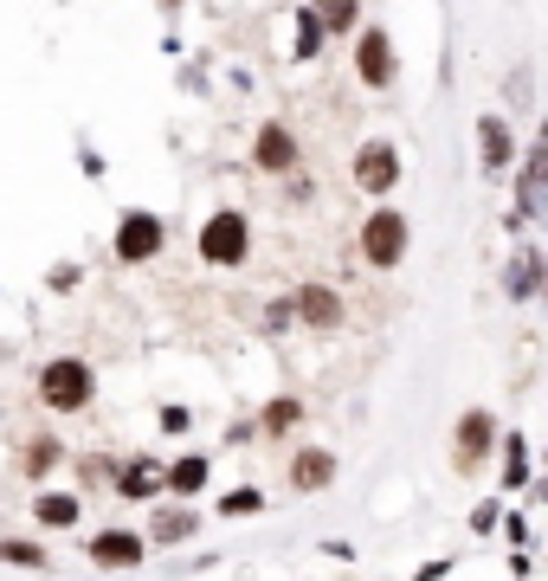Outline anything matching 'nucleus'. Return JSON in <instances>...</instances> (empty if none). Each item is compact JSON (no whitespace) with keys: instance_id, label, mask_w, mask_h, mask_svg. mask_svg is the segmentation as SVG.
I'll use <instances>...</instances> for the list:
<instances>
[{"instance_id":"1","label":"nucleus","mask_w":548,"mask_h":581,"mask_svg":"<svg viewBox=\"0 0 548 581\" xmlns=\"http://www.w3.org/2000/svg\"><path fill=\"white\" fill-rule=\"evenodd\" d=\"M355 259L368 265V272H401L413 259V220L407 208H394V201H374L361 226H355Z\"/></svg>"},{"instance_id":"2","label":"nucleus","mask_w":548,"mask_h":581,"mask_svg":"<svg viewBox=\"0 0 548 581\" xmlns=\"http://www.w3.org/2000/svg\"><path fill=\"white\" fill-rule=\"evenodd\" d=\"M194 259L206 272H246L252 265V214L246 208H213L194 233Z\"/></svg>"},{"instance_id":"3","label":"nucleus","mask_w":548,"mask_h":581,"mask_svg":"<svg viewBox=\"0 0 548 581\" xmlns=\"http://www.w3.org/2000/svg\"><path fill=\"white\" fill-rule=\"evenodd\" d=\"M33 394H39L46 414H91V401H97V368L84 363V356H46L39 375H33Z\"/></svg>"},{"instance_id":"4","label":"nucleus","mask_w":548,"mask_h":581,"mask_svg":"<svg viewBox=\"0 0 548 581\" xmlns=\"http://www.w3.org/2000/svg\"><path fill=\"white\" fill-rule=\"evenodd\" d=\"M401 175H407V155H401L394 137H368V143L348 155V181H355L361 201H394Z\"/></svg>"},{"instance_id":"5","label":"nucleus","mask_w":548,"mask_h":581,"mask_svg":"<svg viewBox=\"0 0 548 581\" xmlns=\"http://www.w3.org/2000/svg\"><path fill=\"white\" fill-rule=\"evenodd\" d=\"M348 59H355V84L374 91V97H388V91L401 84V46H394V33H388L381 20H368V26L348 39Z\"/></svg>"},{"instance_id":"6","label":"nucleus","mask_w":548,"mask_h":581,"mask_svg":"<svg viewBox=\"0 0 548 581\" xmlns=\"http://www.w3.org/2000/svg\"><path fill=\"white\" fill-rule=\"evenodd\" d=\"M490 452H503V427L490 407H465L458 427H452V472L458 478H484L490 472Z\"/></svg>"},{"instance_id":"7","label":"nucleus","mask_w":548,"mask_h":581,"mask_svg":"<svg viewBox=\"0 0 548 581\" xmlns=\"http://www.w3.org/2000/svg\"><path fill=\"white\" fill-rule=\"evenodd\" d=\"M168 252V220L155 208H123L117 233H110V259L117 265H155Z\"/></svg>"},{"instance_id":"8","label":"nucleus","mask_w":548,"mask_h":581,"mask_svg":"<svg viewBox=\"0 0 548 581\" xmlns=\"http://www.w3.org/2000/svg\"><path fill=\"white\" fill-rule=\"evenodd\" d=\"M252 168L259 175H272V181H290L297 168H303V143H297V130L284 123V117H265L259 130H252Z\"/></svg>"},{"instance_id":"9","label":"nucleus","mask_w":548,"mask_h":581,"mask_svg":"<svg viewBox=\"0 0 548 581\" xmlns=\"http://www.w3.org/2000/svg\"><path fill=\"white\" fill-rule=\"evenodd\" d=\"M148 549H155L148 530H130V523H104V530L84 536V562L91 569H142Z\"/></svg>"},{"instance_id":"10","label":"nucleus","mask_w":548,"mask_h":581,"mask_svg":"<svg viewBox=\"0 0 548 581\" xmlns=\"http://www.w3.org/2000/svg\"><path fill=\"white\" fill-rule=\"evenodd\" d=\"M516 226L523 220H548V117H543V137L523 149V162H516Z\"/></svg>"},{"instance_id":"11","label":"nucleus","mask_w":548,"mask_h":581,"mask_svg":"<svg viewBox=\"0 0 548 581\" xmlns=\"http://www.w3.org/2000/svg\"><path fill=\"white\" fill-rule=\"evenodd\" d=\"M516 162H523V143H516L510 117L503 110H484L478 117V175L484 181H503V175H516Z\"/></svg>"},{"instance_id":"12","label":"nucleus","mask_w":548,"mask_h":581,"mask_svg":"<svg viewBox=\"0 0 548 581\" xmlns=\"http://www.w3.org/2000/svg\"><path fill=\"white\" fill-rule=\"evenodd\" d=\"M336 472H343V459H336L330 446H297L290 465H284V491H297V498H323V491H336Z\"/></svg>"},{"instance_id":"13","label":"nucleus","mask_w":548,"mask_h":581,"mask_svg":"<svg viewBox=\"0 0 548 581\" xmlns=\"http://www.w3.org/2000/svg\"><path fill=\"white\" fill-rule=\"evenodd\" d=\"M290 297H297V323H303V330H317V336H336V330L348 323L343 290L323 285V278H303V285L290 290Z\"/></svg>"},{"instance_id":"14","label":"nucleus","mask_w":548,"mask_h":581,"mask_svg":"<svg viewBox=\"0 0 548 581\" xmlns=\"http://www.w3.org/2000/svg\"><path fill=\"white\" fill-rule=\"evenodd\" d=\"M123 505H155L162 491H168V465L155 459V452H130V459H117V485H110Z\"/></svg>"},{"instance_id":"15","label":"nucleus","mask_w":548,"mask_h":581,"mask_svg":"<svg viewBox=\"0 0 548 581\" xmlns=\"http://www.w3.org/2000/svg\"><path fill=\"white\" fill-rule=\"evenodd\" d=\"M26 517H33V530L65 536V530H78V523H84V491H78V485H71V491H59V485H39V491H33V505H26Z\"/></svg>"},{"instance_id":"16","label":"nucleus","mask_w":548,"mask_h":581,"mask_svg":"<svg viewBox=\"0 0 548 581\" xmlns=\"http://www.w3.org/2000/svg\"><path fill=\"white\" fill-rule=\"evenodd\" d=\"M543 285H548L543 246H516V252H510V265H503V297H510V304H536Z\"/></svg>"},{"instance_id":"17","label":"nucleus","mask_w":548,"mask_h":581,"mask_svg":"<svg viewBox=\"0 0 548 581\" xmlns=\"http://www.w3.org/2000/svg\"><path fill=\"white\" fill-rule=\"evenodd\" d=\"M201 530H206V517L194 505H181V498L148 517V543H155V549H181V543H194Z\"/></svg>"},{"instance_id":"18","label":"nucleus","mask_w":548,"mask_h":581,"mask_svg":"<svg viewBox=\"0 0 548 581\" xmlns=\"http://www.w3.org/2000/svg\"><path fill=\"white\" fill-rule=\"evenodd\" d=\"M330 52V26H323V13L303 0V7H290V59L297 66H310V59H323Z\"/></svg>"},{"instance_id":"19","label":"nucleus","mask_w":548,"mask_h":581,"mask_svg":"<svg viewBox=\"0 0 548 581\" xmlns=\"http://www.w3.org/2000/svg\"><path fill=\"white\" fill-rule=\"evenodd\" d=\"M206 485H213V459H206V452H181V459H168V498L194 505Z\"/></svg>"},{"instance_id":"20","label":"nucleus","mask_w":548,"mask_h":581,"mask_svg":"<svg viewBox=\"0 0 548 581\" xmlns=\"http://www.w3.org/2000/svg\"><path fill=\"white\" fill-rule=\"evenodd\" d=\"M65 465V439L59 434H33L20 446V478H33V485H46L52 472Z\"/></svg>"},{"instance_id":"21","label":"nucleus","mask_w":548,"mask_h":581,"mask_svg":"<svg viewBox=\"0 0 548 581\" xmlns=\"http://www.w3.org/2000/svg\"><path fill=\"white\" fill-rule=\"evenodd\" d=\"M310 420V407H303V394H272L265 407H259V434L265 439H284V434H297Z\"/></svg>"},{"instance_id":"22","label":"nucleus","mask_w":548,"mask_h":581,"mask_svg":"<svg viewBox=\"0 0 548 581\" xmlns=\"http://www.w3.org/2000/svg\"><path fill=\"white\" fill-rule=\"evenodd\" d=\"M503 465H497V478H503V491H529L536 485V472H529V439L523 434H503V452H497Z\"/></svg>"},{"instance_id":"23","label":"nucleus","mask_w":548,"mask_h":581,"mask_svg":"<svg viewBox=\"0 0 548 581\" xmlns=\"http://www.w3.org/2000/svg\"><path fill=\"white\" fill-rule=\"evenodd\" d=\"M0 562L7 569H26V576H46L52 569V549L39 536H0Z\"/></svg>"},{"instance_id":"24","label":"nucleus","mask_w":548,"mask_h":581,"mask_svg":"<svg viewBox=\"0 0 548 581\" xmlns=\"http://www.w3.org/2000/svg\"><path fill=\"white\" fill-rule=\"evenodd\" d=\"M317 13H323V26H330V39H355L361 26H368V13H361V0H310Z\"/></svg>"},{"instance_id":"25","label":"nucleus","mask_w":548,"mask_h":581,"mask_svg":"<svg viewBox=\"0 0 548 581\" xmlns=\"http://www.w3.org/2000/svg\"><path fill=\"white\" fill-rule=\"evenodd\" d=\"M71 472H78V491H110L117 485V459L110 452H78Z\"/></svg>"},{"instance_id":"26","label":"nucleus","mask_w":548,"mask_h":581,"mask_svg":"<svg viewBox=\"0 0 548 581\" xmlns=\"http://www.w3.org/2000/svg\"><path fill=\"white\" fill-rule=\"evenodd\" d=\"M259 510H265V491L259 485H233V491L213 498V517H259Z\"/></svg>"},{"instance_id":"27","label":"nucleus","mask_w":548,"mask_h":581,"mask_svg":"<svg viewBox=\"0 0 548 581\" xmlns=\"http://www.w3.org/2000/svg\"><path fill=\"white\" fill-rule=\"evenodd\" d=\"M265 330H272V336H290V330H303V323H297V297H290V290L265 304Z\"/></svg>"},{"instance_id":"28","label":"nucleus","mask_w":548,"mask_h":581,"mask_svg":"<svg viewBox=\"0 0 548 581\" xmlns=\"http://www.w3.org/2000/svg\"><path fill=\"white\" fill-rule=\"evenodd\" d=\"M155 427H162L168 439H188L194 434V407H188V401H168V407L155 414Z\"/></svg>"},{"instance_id":"29","label":"nucleus","mask_w":548,"mask_h":581,"mask_svg":"<svg viewBox=\"0 0 548 581\" xmlns=\"http://www.w3.org/2000/svg\"><path fill=\"white\" fill-rule=\"evenodd\" d=\"M465 523H472V536H490V530H503V505H497V498H478Z\"/></svg>"},{"instance_id":"30","label":"nucleus","mask_w":548,"mask_h":581,"mask_svg":"<svg viewBox=\"0 0 548 581\" xmlns=\"http://www.w3.org/2000/svg\"><path fill=\"white\" fill-rule=\"evenodd\" d=\"M252 439H265L259 420H233V427H226V446H252Z\"/></svg>"},{"instance_id":"31","label":"nucleus","mask_w":548,"mask_h":581,"mask_svg":"<svg viewBox=\"0 0 548 581\" xmlns=\"http://www.w3.org/2000/svg\"><path fill=\"white\" fill-rule=\"evenodd\" d=\"M46 285H52V290H78V285H84V272H78V265H52V278H46Z\"/></svg>"},{"instance_id":"32","label":"nucleus","mask_w":548,"mask_h":581,"mask_svg":"<svg viewBox=\"0 0 548 581\" xmlns=\"http://www.w3.org/2000/svg\"><path fill=\"white\" fill-rule=\"evenodd\" d=\"M503 536H510V543H516V549H523V543H529V523H523V517H510V510H503Z\"/></svg>"},{"instance_id":"33","label":"nucleus","mask_w":548,"mask_h":581,"mask_svg":"<svg viewBox=\"0 0 548 581\" xmlns=\"http://www.w3.org/2000/svg\"><path fill=\"white\" fill-rule=\"evenodd\" d=\"M510 97H516V110H536V104H529V72L510 78Z\"/></svg>"},{"instance_id":"34","label":"nucleus","mask_w":548,"mask_h":581,"mask_svg":"<svg viewBox=\"0 0 548 581\" xmlns=\"http://www.w3.org/2000/svg\"><path fill=\"white\" fill-rule=\"evenodd\" d=\"M452 576V562H445V556H439V562H426V569H413V581H445Z\"/></svg>"},{"instance_id":"35","label":"nucleus","mask_w":548,"mask_h":581,"mask_svg":"<svg viewBox=\"0 0 548 581\" xmlns=\"http://www.w3.org/2000/svg\"><path fill=\"white\" fill-rule=\"evenodd\" d=\"M78 162H84V175H91V181H104V155H97V149H78Z\"/></svg>"},{"instance_id":"36","label":"nucleus","mask_w":548,"mask_h":581,"mask_svg":"<svg viewBox=\"0 0 548 581\" xmlns=\"http://www.w3.org/2000/svg\"><path fill=\"white\" fill-rule=\"evenodd\" d=\"M155 7H162V13H181V7H188V0H155Z\"/></svg>"},{"instance_id":"37","label":"nucleus","mask_w":548,"mask_h":581,"mask_svg":"<svg viewBox=\"0 0 548 581\" xmlns=\"http://www.w3.org/2000/svg\"><path fill=\"white\" fill-rule=\"evenodd\" d=\"M543 310H548V285H543Z\"/></svg>"},{"instance_id":"38","label":"nucleus","mask_w":548,"mask_h":581,"mask_svg":"<svg viewBox=\"0 0 548 581\" xmlns=\"http://www.w3.org/2000/svg\"><path fill=\"white\" fill-rule=\"evenodd\" d=\"M543 472H548V452H543Z\"/></svg>"}]
</instances>
